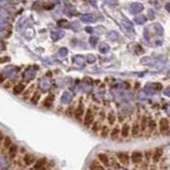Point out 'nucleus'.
Returning a JSON list of instances; mask_svg holds the SVG:
<instances>
[{
  "label": "nucleus",
  "mask_w": 170,
  "mask_h": 170,
  "mask_svg": "<svg viewBox=\"0 0 170 170\" xmlns=\"http://www.w3.org/2000/svg\"><path fill=\"white\" fill-rule=\"evenodd\" d=\"M75 115L77 120H80V121L82 120L83 115H85L84 114V106H83V103H82V102L79 104V106L77 107V110H75Z\"/></svg>",
  "instance_id": "0eeeda50"
},
{
  "label": "nucleus",
  "mask_w": 170,
  "mask_h": 170,
  "mask_svg": "<svg viewBox=\"0 0 170 170\" xmlns=\"http://www.w3.org/2000/svg\"><path fill=\"white\" fill-rule=\"evenodd\" d=\"M6 34H8V32H6V29L0 27V37H6Z\"/></svg>",
  "instance_id": "bb28decb"
},
{
  "label": "nucleus",
  "mask_w": 170,
  "mask_h": 170,
  "mask_svg": "<svg viewBox=\"0 0 170 170\" xmlns=\"http://www.w3.org/2000/svg\"><path fill=\"white\" fill-rule=\"evenodd\" d=\"M120 133H121V129L119 127H115L111 131V138L112 139H117L120 136Z\"/></svg>",
  "instance_id": "9d476101"
},
{
  "label": "nucleus",
  "mask_w": 170,
  "mask_h": 170,
  "mask_svg": "<svg viewBox=\"0 0 170 170\" xmlns=\"http://www.w3.org/2000/svg\"><path fill=\"white\" fill-rule=\"evenodd\" d=\"M156 128V122L154 121V120H149V123H148V132L149 133H152L153 132V130Z\"/></svg>",
  "instance_id": "6ab92c4d"
},
{
  "label": "nucleus",
  "mask_w": 170,
  "mask_h": 170,
  "mask_svg": "<svg viewBox=\"0 0 170 170\" xmlns=\"http://www.w3.org/2000/svg\"><path fill=\"white\" fill-rule=\"evenodd\" d=\"M39 98H41V94H39L38 92H34V95H33V97L31 98V102L32 103H34V104H36L37 102H38V100H39Z\"/></svg>",
  "instance_id": "4be33fe9"
},
{
  "label": "nucleus",
  "mask_w": 170,
  "mask_h": 170,
  "mask_svg": "<svg viewBox=\"0 0 170 170\" xmlns=\"http://www.w3.org/2000/svg\"><path fill=\"white\" fill-rule=\"evenodd\" d=\"M148 123H149V119H147V117H142V120H140V132H145L147 129H148Z\"/></svg>",
  "instance_id": "ddd939ff"
},
{
  "label": "nucleus",
  "mask_w": 170,
  "mask_h": 170,
  "mask_svg": "<svg viewBox=\"0 0 170 170\" xmlns=\"http://www.w3.org/2000/svg\"><path fill=\"white\" fill-rule=\"evenodd\" d=\"M107 121H109V123L111 124V126H113L115 123V121H116V115H115L114 112H110L109 113V116H107Z\"/></svg>",
  "instance_id": "f3484780"
},
{
  "label": "nucleus",
  "mask_w": 170,
  "mask_h": 170,
  "mask_svg": "<svg viewBox=\"0 0 170 170\" xmlns=\"http://www.w3.org/2000/svg\"><path fill=\"white\" fill-rule=\"evenodd\" d=\"M116 156H117L118 161H119V163L121 165L127 166V165L130 163V155H129L127 152H118V153L116 154Z\"/></svg>",
  "instance_id": "7ed1b4c3"
},
{
  "label": "nucleus",
  "mask_w": 170,
  "mask_h": 170,
  "mask_svg": "<svg viewBox=\"0 0 170 170\" xmlns=\"http://www.w3.org/2000/svg\"><path fill=\"white\" fill-rule=\"evenodd\" d=\"M12 146V144H11V138L10 137H6L4 138V142H3V147H4V149H10V147Z\"/></svg>",
  "instance_id": "b1692460"
},
{
  "label": "nucleus",
  "mask_w": 170,
  "mask_h": 170,
  "mask_svg": "<svg viewBox=\"0 0 170 170\" xmlns=\"http://www.w3.org/2000/svg\"><path fill=\"white\" fill-rule=\"evenodd\" d=\"M131 162L135 165L140 164V163L142 162V152H139V151H134V152H132Z\"/></svg>",
  "instance_id": "20e7f679"
},
{
  "label": "nucleus",
  "mask_w": 170,
  "mask_h": 170,
  "mask_svg": "<svg viewBox=\"0 0 170 170\" xmlns=\"http://www.w3.org/2000/svg\"><path fill=\"white\" fill-rule=\"evenodd\" d=\"M139 132H140V127H139V124H138V122L135 121V122L133 123L132 128H131V134L133 135L134 137H136L137 135L139 134Z\"/></svg>",
  "instance_id": "9b49d317"
},
{
  "label": "nucleus",
  "mask_w": 170,
  "mask_h": 170,
  "mask_svg": "<svg viewBox=\"0 0 170 170\" xmlns=\"http://www.w3.org/2000/svg\"><path fill=\"white\" fill-rule=\"evenodd\" d=\"M98 161L101 163V164L103 165V166H110V159H109V156L106 155V154L104 153H99L98 154Z\"/></svg>",
  "instance_id": "423d86ee"
},
{
  "label": "nucleus",
  "mask_w": 170,
  "mask_h": 170,
  "mask_svg": "<svg viewBox=\"0 0 170 170\" xmlns=\"http://www.w3.org/2000/svg\"><path fill=\"white\" fill-rule=\"evenodd\" d=\"M3 49H4V46L2 45V43H0V51L3 50Z\"/></svg>",
  "instance_id": "c85d7f7f"
},
{
  "label": "nucleus",
  "mask_w": 170,
  "mask_h": 170,
  "mask_svg": "<svg viewBox=\"0 0 170 170\" xmlns=\"http://www.w3.org/2000/svg\"><path fill=\"white\" fill-rule=\"evenodd\" d=\"M9 153H10V156H11V157H14L17 153V146L12 145L11 147H10V149H9Z\"/></svg>",
  "instance_id": "412c9836"
},
{
  "label": "nucleus",
  "mask_w": 170,
  "mask_h": 170,
  "mask_svg": "<svg viewBox=\"0 0 170 170\" xmlns=\"http://www.w3.org/2000/svg\"><path fill=\"white\" fill-rule=\"evenodd\" d=\"M15 73H16V69H15L14 67H10V68H6V69H4V73H6V75H9V77H11V75H15Z\"/></svg>",
  "instance_id": "5701e85b"
},
{
  "label": "nucleus",
  "mask_w": 170,
  "mask_h": 170,
  "mask_svg": "<svg viewBox=\"0 0 170 170\" xmlns=\"http://www.w3.org/2000/svg\"><path fill=\"white\" fill-rule=\"evenodd\" d=\"M109 133H110V130L106 126H103L102 128H101V136L106 137L107 135H109Z\"/></svg>",
  "instance_id": "a878e982"
},
{
  "label": "nucleus",
  "mask_w": 170,
  "mask_h": 170,
  "mask_svg": "<svg viewBox=\"0 0 170 170\" xmlns=\"http://www.w3.org/2000/svg\"><path fill=\"white\" fill-rule=\"evenodd\" d=\"M130 132H131V127H130V124H129V123H124L122 126V128H121V133H120V135H121L122 138H128V137L130 136Z\"/></svg>",
  "instance_id": "39448f33"
},
{
  "label": "nucleus",
  "mask_w": 170,
  "mask_h": 170,
  "mask_svg": "<svg viewBox=\"0 0 170 170\" xmlns=\"http://www.w3.org/2000/svg\"><path fill=\"white\" fill-rule=\"evenodd\" d=\"M8 25V21H6V17H4V15L2 13H0V27L1 28H4Z\"/></svg>",
  "instance_id": "aec40b11"
},
{
  "label": "nucleus",
  "mask_w": 170,
  "mask_h": 170,
  "mask_svg": "<svg viewBox=\"0 0 170 170\" xmlns=\"http://www.w3.org/2000/svg\"><path fill=\"white\" fill-rule=\"evenodd\" d=\"M6 170H11V169H6Z\"/></svg>",
  "instance_id": "7c9ffc66"
},
{
  "label": "nucleus",
  "mask_w": 170,
  "mask_h": 170,
  "mask_svg": "<svg viewBox=\"0 0 170 170\" xmlns=\"http://www.w3.org/2000/svg\"><path fill=\"white\" fill-rule=\"evenodd\" d=\"M3 139H4V138H3V135H2V133H0V148H1V146H2V144H3Z\"/></svg>",
  "instance_id": "cd10ccee"
},
{
  "label": "nucleus",
  "mask_w": 170,
  "mask_h": 170,
  "mask_svg": "<svg viewBox=\"0 0 170 170\" xmlns=\"http://www.w3.org/2000/svg\"><path fill=\"white\" fill-rule=\"evenodd\" d=\"M101 128H102V127H101ZM101 128H100V123L99 122H94L92 126V131L94 132V133H98Z\"/></svg>",
  "instance_id": "393cba45"
},
{
  "label": "nucleus",
  "mask_w": 170,
  "mask_h": 170,
  "mask_svg": "<svg viewBox=\"0 0 170 170\" xmlns=\"http://www.w3.org/2000/svg\"><path fill=\"white\" fill-rule=\"evenodd\" d=\"M83 122L84 126L89 128V127L92 126V123L95 122V115H94V112L90 109H88L86 112H85V115H84L83 118Z\"/></svg>",
  "instance_id": "f257e3e1"
},
{
  "label": "nucleus",
  "mask_w": 170,
  "mask_h": 170,
  "mask_svg": "<svg viewBox=\"0 0 170 170\" xmlns=\"http://www.w3.org/2000/svg\"><path fill=\"white\" fill-rule=\"evenodd\" d=\"M46 163H47V161H46V159H38L36 163H35V165H34V169L35 170H41L43 167H44L45 165H46Z\"/></svg>",
  "instance_id": "4468645a"
},
{
  "label": "nucleus",
  "mask_w": 170,
  "mask_h": 170,
  "mask_svg": "<svg viewBox=\"0 0 170 170\" xmlns=\"http://www.w3.org/2000/svg\"><path fill=\"white\" fill-rule=\"evenodd\" d=\"M2 81H3V75H0V82H2Z\"/></svg>",
  "instance_id": "c756f323"
},
{
  "label": "nucleus",
  "mask_w": 170,
  "mask_h": 170,
  "mask_svg": "<svg viewBox=\"0 0 170 170\" xmlns=\"http://www.w3.org/2000/svg\"><path fill=\"white\" fill-rule=\"evenodd\" d=\"M23 161H25L26 165H31L35 162V157L32 154H26L25 157H23Z\"/></svg>",
  "instance_id": "2eb2a0df"
},
{
  "label": "nucleus",
  "mask_w": 170,
  "mask_h": 170,
  "mask_svg": "<svg viewBox=\"0 0 170 170\" xmlns=\"http://www.w3.org/2000/svg\"><path fill=\"white\" fill-rule=\"evenodd\" d=\"M34 75H35V73H34L32 69H27L25 71V73H23V77H25V79H26V80H28V81L32 80V79L34 78Z\"/></svg>",
  "instance_id": "dca6fc26"
},
{
  "label": "nucleus",
  "mask_w": 170,
  "mask_h": 170,
  "mask_svg": "<svg viewBox=\"0 0 170 170\" xmlns=\"http://www.w3.org/2000/svg\"><path fill=\"white\" fill-rule=\"evenodd\" d=\"M89 168H90V170H104V166L102 164H101L99 161H92V163H90V165H89Z\"/></svg>",
  "instance_id": "1a4fd4ad"
},
{
  "label": "nucleus",
  "mask_w": 170,
  "mask_h": 170,
  "mask_svg": "<svg viewBox=\"0 0 170 170\" xmlns=\"http://www.w3.org/2000/svg\"><path fill=\"white\" fill-rule=\"evenodd\" d=\"M26 88V85L23 83H19L15 85L14 88H13V92H14L15 95H20L22 92H23V89Z\"/></svg>",
  "instance_id": "f8f14e48"
},
{
  "label": "nucleus",
  "mask_w": 170,
  "mask_h": 170,
  "mask_svg": "<svg viewBox=\"0 0 170 170\" xmlns=\"http://www.w3.org/2000/svg\"><path fill=\"white\" fill-rule=\"evenodd\" d=\"M53 96L52 95H49L46 99H45L44 101V106H46V107H49V106H51V104H52V101H53Z\"/></svg>",
  "instance_id": "a211bd4d"
},
{
  "label": "nucleus",
  "mask_w": 170,
  "mask_h": 170,
  "mask_svg": "<svg viewBox=\"0 0 170 170\" xmlns=\"http://www.w3.org/2000/svg\"><path fill=\"white\" fill-rule=\"evenodd\" d=\"M162 156H163V150L161 148H157L152 153V159H153L154 163H157L159 162V159H162Z\"/></svg>",
  "instance_id": "6e6552de"
},
{
  "label": "nucleus",
  "mask_w": 170,
  "mask_h": 170,
  "mask_svg": "<svg viewBox=\"0 0 170 170\" xmlns=\"http://www.w3.org/2000/svg\"><path fill=\"white\" fill-rule=\"evenodd\" d=\"M159 133L162 135H169L170 134V126L167 118H163L159 121Z\"/></svg>",
  "instance_id": "f03ea898"
}]
</instances>
